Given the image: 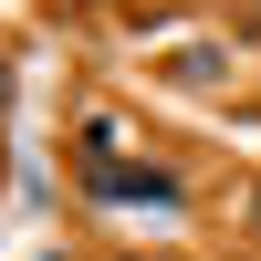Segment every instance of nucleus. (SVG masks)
Here are the masks:
<instances>
[{"instance_id":"obj_1","label":"nucleus","mask_w":261,"mask_h":261,"mask_svg":"<svg viewBox=\"0 0 261 261\" xmlns=\"http://www.w3.org/2000/svg\"><path fill=\"white\" fill-rule=\"evenodd\" d=\"M94 199H146V209H167L178 178H167V167H94Z\"/></svg>"}]
</instances>
